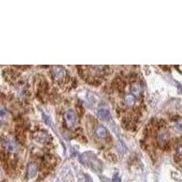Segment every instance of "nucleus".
<instances>
[{
	"instance_id": "nucleus-1",
	"label": "nucleus",
	"mask_w": 182,
	"mask_h": 182,
	"mask_svg": "<svg viewBox=\"0 0 182 182\" xmlns=\"http://www.w3.org/2000/svg\"><path fill=\"white\" fill-rule=\"evenodd\" d=\"M51 76L54 81L57 83H61L64 82L67 78V71L62 67H54L52 68Z\"/></svg>"
},
{
	"instance_id": "nucleus-2",
	"label": "nucleus",
	"mask_w": 182,
	"mask_h": 182,
	"mask_svg": "<svg viewBox=\"0 0 182 182\" xmlns=\"http://www.w3.org/2000/svg\"><path fill=\"white\" fill-rule=\"evenodd\" d=\"M157 142L162 149H165L169 142V133L166 128L160 129L157 134Z\"/></svg>"
},
{
	"instance_id": "nucleus-3",
	"label": "nucleus",
	"mask_w": 182,
	"mask_h": 182,
	"mask_svg": "<svg viewBox=\"0 0 182 182\" xmlns=\"http://www.w3.org/2000/svg\"><path fill=\"white\" fill-rule=\"evenodd\" d=\"M33 138L36 142L39 143V144H48L52 140L51 136L45 130H38L34 134Z\"/></svg>"
},
{
	"instance_id": "nucleus-4",
	"label": "nucleus",
	"mask_w": 182,
	"mask_h": 182,
	"mask_svg": "<svg viewBox=\"0 0 182 182\" xmlns=\"http://www.w3.org/2000/svg\"><path fill=\"white\" fill-rule=\"evenodd\" d=\"M66 124L68 128H75L78 125V117L73 109H68L65 115Z\"/></svg>"
},
{
	"instance_id": "nucleus-5",
	"label": "nucleus",
	"mask_w": 182,
	"mask_h": 182,
	"mask_svg": "<svg viewBox=\"0 0 182 182\" xmlns=\"http://www.w3.org/2000/svg\"><path fill=\"white\" fill-rule=\"evenodd\" d=\"M137 105V98L132 94H128L123 99V106L127 108H134Z\"/></svg>"
},
{
	"instance_id": "nucleus-6",
	"label": "nucleus",
	"mask_w": 182,
	"mask_h": 182,
	"mask_svg": "<svg viewBox=\"0 0 182 182\" xmlns=\"http://www.w3.org/2000/svg\"><path fill=\"white\" fill-rule=\"evenodd\" d=\"M142 87H141V84L138 81H135L131 84V94L133 96H135L136 98H140L141 95H142Z\"/></svg>"
},
{
	"instance_id": "nucleus-7",
	"label": "nucleus",
	"mask_w": 182,
	"mask_h": 182,
	"mask_svg": "<svg viewBox=\"0 0 182 182\" xmlns=\"http://www.w3.org/2000/svg\"><path fill=\"white\" fill-rule=\"evenodd\" d=\"M38 174V166L34 162H30L28 165V169H27V175L28 178H33Z\"/></svg>"
},
{
	"instance_id": "nucleus-8",
	"label": "nucleus",
	"mask_w": 182,
	"mask_h": 182,
	"mask_svg": "<svg viewBox=\"0 0 182 182\" xmlns=\"http://www.w3.org/2000/svg\"><path fill=\"white\" fill-rule=\"evenodd\" d=\"M95 134L99 138H105L107 136V131L103 125H98L95 129Z\"/></svg>"
},
{
	"instance_id": "nucleus-9",
	"label": "nucleus",
	"mask_w": 182,
	"mask_h": 182,
	"mask_svg": "<svg viewBox=\"0 0 182 182\" xmlns=\"http://www.w3.org/2000/svg\"><path fill=\"white\" fill-rule=\"evenodd\" d=\"M3 146H4L5 149H7L9 152L17 151V145L14 141H12V140H5L3 143Z\"/></svg>"
},
{
	"instance_id": "nucleus-10",
	"label": "nucleus",
	"mask_w": 182,
	"mask_h": 182,
	"mask_svg": "<svg viewBox=\"0 0 182 182\" xmlns=\"http://www.w3.org/2000/svg\"><path fill=\"white\" fill-rule=\"evenodd\" d=\"M98 115L99 116L100 118H102L103 120H109V118H110V113H109V110L106 107H101L99 109L98 111Z\"/></svg>"
},
{
	"instance_id": "nucleus-11",
	"label": "nucleus",
	"mask_w": 182,
	"mask_h": 182,
	"mask_svg": "<svg viewBox=\"0 0 182 182\" xmlns=\"http://www.w3.org/2000/svg\"><path fill=\"white\" fill-rule=\"evenodd\" d=\"M7 112L6 110V108L2 106H0V121L4 122L7 118Z\"/></svg>"
},
{
	"instance_id": "nucleus-12",
	"label": "nucleus",
	"mask_w": 182,
	"mask_h": 182,
	"mask_svg": "<svg viewBox=\"0 0 182 182\" xmlns=\"http://www.w3.org/2000/svg\"><path fill=\"white\" fill-rule=\"evenodd\" d=\"M113 182H121L120 181V178L117 175H115L114 178H113Z\"/></svg>"
}]
</instances>
